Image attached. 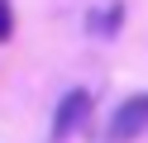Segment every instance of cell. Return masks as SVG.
I'll return each mask as SVG.
<instances>
[{
  "mask_svg": "<svg viewBox=\"0 0 148 143\" xmlns=\"http://www.w3.org/2000/svg\"><path fill=\"white\" fill-rule=\"evenodd\" d=\"M143 129H148V91H138L124 105H115V114L105 124V143H134Z\"/></svg>",
  "mask_w": 148,
  "mask_h": 143,
  "instance_id": "cell-1",
  "label": "cell"
},
{
  "mask_svg": "<svg viewBox=\"0 0 148 143\" xmlns=\"http://www.w3.org/2000/svg\"><path fill=\"white\" fill-rule=\"evenodd\" d=\"M86 119H91V91L77 86V91H67V95L58 100V114H53V143H67Z\"/></svg>",
  "mask_w": 148,
  "mask_h": 143,
  "instance_id": "cell-2",
  "label": "cell"
},
{
  "mask_svg": "<svg viewBox=\"0 0 148 143\" xmlns=\"http://www.w3.org/2000/svg\"><path fill=\"white\" fill-rule=\"evenodd\" d=\"M119 24H124V5H105L100 14H91V29H96L100 38H115Z\"/></svg>",
  "mask_w": 148,
  "mask_h": 143,
  "instance_id": "cell-3",
  "label": "cell"
},
{
  "mask_svg": "<svg viewBox=\"0 0 148 143\" xmlns=\"http://www.w3.org/2000/svg\"><path fill=\"white\" fill-rule=\"evenodd\" d=\"M14 34V10H10V0H0V43Z\"/></svg>",
  "mask_w": 148,
  "mask_h": 143,
  "instance_id": "cell-4",
  "label": "cell"
}]
</instances>
